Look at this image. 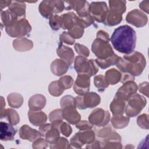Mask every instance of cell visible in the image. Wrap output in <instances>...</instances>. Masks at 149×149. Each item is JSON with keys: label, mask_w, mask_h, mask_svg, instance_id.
Listing matches in <instances>:
<instances>
[{"label": "cell", "mask_w": 149, "mask_h": 149, "mask_svg": "<svg viewBox=\"0 0 149 149\" xmlns=\"http://www.w3.org/2000/svg\"><path fill=\"white\" fill-rule=\"evenodd\" d=\"M110 120V113L108 111L101 108L94 109L88 116V121L96 126H103L108 124Z\"/></svg>", "instance_id": "8fae6325"}, {"label": "cell", "mask_w": 149, "mask_h": 149, "mask_svg": "<svg viewBox=\"0 0 149 149\" xmlns=\"http://www.w3.org/2000/svg\"><path fill=\"white\" fill-rule=\"evenodd\" d=\"M58 129L59 130V132L65 137H69L72 132L71 126L68 123L63 121H62L58 125Z\"/></svg>", "instance_id": "7bdbcfd3"}, {"label": "cell", "mask_w": 149, "mask_h": 149, "mask_svg": "<svg viewBox=\"0 0 149 149\" xmlns=\"http://www.w3.org/2000/svg\"><path fill=\"white\" fill-rule=\"evenodd\" d=\"M28 117L30 123L36 126H39L45 123L47 120V115L40 111L29 110Z\"/></svg>", "instance_id": "7402d4cb"}, {"label": "cell", "mask_w": 149, "mask_h": 149, "mask_svg": "<svg viewBox=\"0 0 149 149\" xmlns=\"http://www.w3.org/2000/svg\"><path fill=\"white\" fill-rule=\"evenodd\" d=\"M49 19V24L52 30H58L61 27V16L57 15H54Z\"/></svg>", "instance_id": "ee69618b"}, {"label": "cell", "mask_w": 149, "mask_h": 149, "mask_svg": "<svg viewBox=\"0 0 149 149\" xmlns=\"http://www.w3.org/2000/svg\"><path fill=\"white\" fill-rule=\"evenodd\" d=\"M12 3L11 1H0V9L2 12V9L8 6H9Z\"/></svg>", "instance_id": "94428289"}, {"label": "cell", "mask_w": 149, "mask_h": 149, "mask_svg": "<svg viewBox=\"0 0 149 149\" xmlns=\"http://www.w3.org/2000/svg\"><path fill=\"white\" fill-rule=\"evenodd\" d=\"M95 134L100 139H104L108 136L112 132V129L109 125L103 126H96L94 127Z\"/></svg>", "instance_id": "8d00e7d4"}, {"label": "cell", "mask_w": 149, "mask_h": 149, "mask_svg": "<svg viewBox=\"0 0 149 149\" xmlns=\"http://www.w3.org/2000/svg\"><path fill=\"white\" fill-rule=\"evenodd\" d=\"M1 20L5 27H7L11 26L20 19L8 9L1 12Z\"/></svg>", "instance_id": "1f68e13d"}, {"label": "cell", "mask_w": 149, "mask_h": 149, "mask_svg": "<svg viewBox=\"0 0 149 149\" xmlns=\"http://www.w3.org/2000/svg\"><path fill=\"white\" fill-rule=\"evenodd\" d=\"M84 28L78 23L68 30V33L74 39L80 38L84 33Z\"/></svg>", "instance_id": "ab89813d"}, {"label": "cell", "mask_w": 149, "mask_h": 149, "mask_svg": "<svg viewBox=\"0 0 149 149\" xmlns=\"http://www.w3.org/2000/svg\"><path fill=\"white\" fill-rule=\"evenodd\" d=\"M91 50L98 59H104L112 56L115 53L109 42L96 38L91 45Z\"/></svg>", "instance_id": "52a82bcc"}, {"label": "cell", "mask_w": 149, "mask_h": 149, "mask_svg": "<svg viewBox=\"0 0 149 149\" xmlns=\"http://www.w3.org/2000/svg\"><path fill=\"white\" fill-rule=\"evenodd\" d=\"M126 106V101L121 98L114 97L113 101L110 104V110L111 111L113 115H123L125 112Z\"/></svg>", "instance_id": "4316f807"}, {"label": "cell", "mask_w": 149, "mask_h": 149, "mask_svg": "<svg viewBox=\"0 0 149 149\" xmlns=\"http://www.w3.org/2000/svg\"><path fill=\"white\" fill-rule=\"evenodd\" d=\"M1 110H2L3 109V107L5 106V101H4V99L2 97H1Z\"/></svg>", "instance_id": "6125c7cd"}, {"label": "cell", "mask_w": 149, "mask_h": 149, "mask_svg": "<svg viewBox=\"0 0 149 149\" xmlns=\"http://www.w3.org/2000/svg\"><path fill=\"white\" fill-rule=\"evenodd\" d=\"M79 23L84 28H87L88 26L93 24L94 22V20L91 15L86 17H79L78 16Z\"/></svg>", "instance_id": "c3c4849f"}, {"label": "cell", "mask_w": 149, "mask_h": 149, "mask_svg": "<svg viewBox=\"0 0 149 149\" xmlns=\"http://www.w3.org/2000/svg\"><path fill=\"white\" fill-rule=\"evenodd\" d=\"M68 69L69 65L61 59H56L51 64V72L57 76H60L66 73Z\"/></svg>", "instance_id": "603a6c76"}, {"label": "cell", "mask_w": 149, "mask_h": 149, "mask_svg": "<svg viewBox=\"0 0 149 149\" xmlns=\"http://www.w3.org/2000/svg\"><path fill=\"white\" fill-rule=\"evenodd\" d=\"M90 9L91 16L99 23L104 22L109 11L105 2H93L90 5Z\"/></svg>", "instance_id": "30bf717a"}, {"label": "cell", "mask_w": 149, "mask_h": 149, "mask_svg": "<svg viewBox=\"0 0 149 149\" xmlns=\"http://www.w3.org/2000/svg\"><path fill=\"white\" fill-rule=\"evenodd\" d=\"M127 104L125 106V112L128 117L137 116L146 105V99L141 95L135 93L133 94L127 101Z\"/></svg>", "instance_id": "277c9868"}, {"label": "cell", "mask_w": 149, "mask_h": 149, "mask_svg": "<svg viewBox=\"0 0 149 149\" xmlns=\"http://www.w3.org/2000/svg\"><path fill=\"white\" fill-rule=\"evenodd\" d=\"M61 27L64 30H69L78 22V16L74 12H70L61 16Z\"/></svg>", "instance_id": "44dd1931"}, {"label": "cell", "mask_w": 149, "mask_h": 149, "mask_svg": "<svg viewBox=\"0 0 149 149\" xmlns=\"http://www.w3.org/2000/svg\"><path fill=\"white\" fill-rule=\"evenodd\" d=\"M19 134L21 139L27 140L31 142L42 137L40 131L32 129L27 125H24L20 128Z\"/></svg>", "instance_id": "ac0fdd59"}, {"label": "cell", "mask_w": 149, "mask_h": 149, "mask_svg": "<svg viewBox=\"0 0 149 149\" xmlns=\"http://www.w3.org/2000/svg\"><path fill=\"white\" fill-rule=\"evenodd\" d=\"M64 89L61 86L58 80L51 82L48 86V91L51 95L54 97L60 96L64 91Z\"/></svg>", "instance_id": "74e56055"}, {"label": "cell", "mask_w": 149, "mask_h": 149, "mask_svg": "<svg viewBox=\"0 0 149 149\" xmlns=\"http://www.w3.org/2000/svg\"><path fill=\"white\" fill-rule=\"evenodd\" d=\"M101 143L98 140H94L91 144H88L86 146V148H101Z\"/></svg>", "instance_id": "680465c9"}, {"label": "cell", "mask_w": 149, "mask_h": 149, "mask_svg": "<svg viewBox=\"0 0 149 149\" xmlns=\"http://www.w3.org/2000/svg\"><path fill=\"white\" fill-rule=\"evenodd\" d=\"M134 76H133V75L127 73H122V77L120 79V81L122 83L128 81H134Z\"/></svg>", "instance_id": "11a10c76"}, {"label": "cell", "mask_w": 149, "mask_h": 149, "mask_svg": "<svg viewBox=\"0 0 149 149\" xmlns=\"http://www.w3.org/2000/svg\"><path fill=\"white\" fill-rule=\"evenodd\" d=\"M60 105L62 108H63L66 107H69V106L76 107L74 98L72 95H65L63 97H62V99L61 100Z\"/></svg>", "instance_id": "f6af8a7d"}, {"label": "cell", "mask_w": 149, "mask_h": 149, "mask_svg": "<svg viewBox=\"0 0 149 149\" xmlns=\"http://www.w3.org/2000/svg\"><path fill=\"white\" fill-rule=\"evenodd\" d=\"M46 104V99L43 95L35 94L29 100V107L32 111H40L44 108Z\"/></svg>", "instance_id": "cb8c5ba5"}, {"label": "cell", "mask_w": 149, "mask_h": 149, "mask_svg": "<svg viewBox=\"0 0 149 149\" xmlns=\"http://www.w3.org/2000/svg\"><path fill=\"white\" fill-rule=\"evenodd\" d=\"M59 134L60 132L59 130L51 125V129L47 131L44 137H45V140L47 142L50 144H52L55 143L58 141L60 137Z\"/></svg>", "instance_id": "d590c367"}, {"label": "cell", "mask_w": 149, "mask_h": 149, "mask_svg": "<svg viewBox=\"0 0 149 149\" xmlns=\"http://www.w3.org/2000/svg\"><path fill=\"white\" fill-rule=\"evenodd\" d=\"M129 117L123 115H113L111 120L112 126L116 129H123L126 127L129 123Z\"/></svg>", "instance_id": "4dcf8cb0"}, {"label": "cell", "mask_w": 149, "mask_h": 149, "mask_svg": "<svg viewBox=\"0 0 149 149\" xmlns=\"http://www.w3.org/2000/svg\"><path fill=\"white\" fill-rule=\"evenodd\" d=\"M58 81L61 86L64 90H68L70 88L73 84V78L69 75H65L59 78Z\"/></svg>", "instance_id": "b9f144b4"}, {"label": "cell", "mask_w": 149, "mask_h": 149, "mask_svg": "<svg viewBox=\"0 0 149 149\" xmlns=\"http://www.w3.org/2000/svg\"><path fill=\"white\" fill-rule=\"evenodd\" d=\"M16 129L10 123L4 122L0 123V139L2 141H10L14 139Z\"/></svg>", "instance_id": "d6986e66"}, {"label": "cell", "mask_w": 149, "mask_h": 149, "mask_svg": "<svg viewBox=\"0 0 149 149\" xmlns=\"http://www.w3.org/2000/svg\"><path fill=\"white\" fill-rule=\"evenodd\" d=\"M74 68L78 74H85L89 77L96 74L99 70L94 59L88 60L86 57L81 55L75 58Z\"/></svg>", "instance_id": "3957f363"}, {"label": "cell", "mask_w": 149, "mask_h": 149, "mask_svg": "<svg viewBox=\"0 0 149 149\" xmlns=\"http://www.w3.org/2000/svg\"><path fill=\"white\" fill-rule=\"evenodd\" d=\"M6 33L12 37H23L31 31V26L25 19L17 20L11 26L5 27Z\"/></svg>", "instance_id": "ba28073f"}, {"label": "cell", "mask_w": 149, "mask_h": 149, "mask_svg": "<svg viewBox=\"0 0 149 149\" xmlns=\"http://www.w3.org/2000/svg\"><path fill=\"white\" fill-rule=\"evenodd\" d=\"M19 19L25 18L26 16V4L22 1H12L8 9Z\"/></svg>", "instance_id": "d4e9b609"}, {"label": "cell", "mask_w": 149, "mask_h": 149, "mask_svg": "<svg viewBox=\"0 0 149 149\" xmlns=\"http://www.w3.org/2000/svg\"><path fill=\"white\" fill-rule=\"evenodd\" d=\"M65 10H74L79 17H86L90 15V4L86 1H65Z\"/></svg>", "instance_id": "7c38bea8"}, {"label": "cell", "mask_w": 149, "mask_h": 149, "mask_svg": "<svg viewBox=\"0 0 149 149\" xmlns=\"http://www.w3.org/2000/svg\"><path fill=\"white\" fill-rule=\"evenodd\" d=\"M90 77L85 74H78L74 83V91L80 95H84L89 92L90 86Z\"/></svg>", "instance_id": "9a60e30c"}, {"label": "cell", "mask_w": 149, "mask_h": 149, "mask_svg": "<svg viewBox=\"0 0 149 149\" xmlns=\"http://www.w3.org/2000/svg\"><path fill=\"white\" fill-rule=\"evenodd\" d=\"M47 141L43 138H38L33 141L32 147L33 148H45L48 147Z\"/></svg>", "instance_id": "816d5d0a"}, {"label": "cell", "mask_w": 149, "mask_h": 149, "mask_svg": "<svg viewBox=\"0 0 149 149\" xmlns=\"http://www.w3.org/2000/svg\"><path fill=\"white\" fill-rule=\"evenodd\" d=\"M12 45L13 48L19 52H25L33 47V42L24 37H19L14 40Z\"/></svg>", "instance_id": "484cf974"}, {"label": "cell", "mask_w": 149, "mask_h": 149, "mask_svg": "<svg viewBox=\"0 0 149 149\" xmlns=\"http://www.w3.org/2000/svg\"><path fill=\"white\" fill-rule=\"evenodd\" d=\"M56 53L59 58L65 61L69 66L72 64L74 61V54L71 48L64 45L62 43L60 42L56 49Z\"/></svg>", "instance_id": "ffe728a7"}, {"label": "cell", "mask_w": 149, "mask_h": 149, "mask_svg": "<svg viewBox=\"0 0 149 149\" xmlns=\"http://www.w3.org/2000/svg\"><path fill=\"white\" fill-rule=\"evenodd\" d=\"M59 41L61 43H65L68 45H73L74 44L75 39L73 38L68 32L64 31L60 35Z\"/></svg>", "instance_id": "7dc6e473"}, {"label": "cell", "mask_w": 149, "mask_h": 149, "mask_svg": "<svg viewBox=\"0 0 149 149\" xmlns=\"http://www.w3.org/2000/svg\"><path fill=\"white\" fill-rule=\"evenodd\" d=\"M118 57V55L114 54L112 56L104 59L97 58L95 59V61L98 66L102 69H105L111 66L115 65Z\"/></svg>", "instance_id": "836d02e7"}, {"label": "cell", "mask_w": 149, "mask_h": 149, "mask_svg": "<svg viewBox=\"0 0 149 149\" xmlns=\"http://www.w3.org/2000/svg\"><path fill=\"white\" fill-rule=\"evenodd\" d=\"M101 148H122L121 137L120 135L112 131L111 134L107 137L102 139Z\"/></svg>", "instance_id": "2e32d148"}, {"label": "cell", "mask_w": 149, "mask_h": 149, "mask_svg": "<svg viewBox=\"0 0 149 149\" xmlns=\"http://www.w3.org/2000/svg\"><path fill=\"white\" fill-rule=\"evenodd\" d=\"M104 77L109 84L115 85L120 81L122 73L115 68H112L105 72Z\"/></svg>", "instance_id": "f546056e"}, {"label": "cell", "mask_w": 149, "mask_h": 149, "mask_svg": "<svg viewBox=\"0 0 149 149\" xmlns=\"http://www.w3.org/2000/svg\"><path fill=\"white\" fill-rule=\"evenodd\" d=\"M94 83L95 86L97 88L98 91L100 92L104 91V90L109 86V84L106 81L104 76L101 74L94 77Z\"/></svg>", "instance_id": "f35d334b"}, {"label": "cell", "mask_w": 149, "mask_h": 149, "mask_svg": "<svg viewBox=\"0 0 149 149\" xmlns=\"http://www.w3.org/2000/svg\"><path fill=\"white\" fill-rule=\"evenodd\" d=\"M137 123L139 127L144 129H148V115L143 113L138 116L137 119Z\"/></svg>", "instance_id": "bcb514c9"}, {"label": "cell", "mask_w": 149, "mask_h": 149, "mask_svg": "<svg viewBox=\"0 0 149 149\" xmlns=\"http://www.w3.org/2000/svg\"><path fill=\"white\" fill-rule=\"evenodd\" d=\"M95 132L90 130H80L76 133L70 139V144L77 148H81L84 144H89L95 139Z\"/></svg>", "instance_id": "9c48e42d"}, {"label": "cell", "mask_w": 149, "mask_h": 149, "mask_svg": "<svg viewBox=\"0 0 149 149\" xmlns=\"http://www.w3.org/2000/svg\"><path fill=\"white\" fill-rule=\"evenodd\" d=\"M51 127V124L50 123H46V124H42L41 125V126L39 127V131L42 134V136H45V134L47 132L48 130H49Z\"/></svg>", "instance_id": "6f0895ef"}, {"label": "cell", "mask_w": 149, "mask_h": 149, "mask_svg": "<svg viewBox=\"0 0 149 149\" xmlns=\"http://www.w3.org/2000/svg\"><path fill=\"white\" fill-rule=\"evenodd\" d=\"M64 1H42L39 5L38 10L45 18L49 19L54 14L62 12L65 9Z\"/></svg>", "instance_id": "5b68a950"}, {"label": "cell", "mask_w": 149, "mask_h": 149, "mask_svg": "<svg viewBox=\"0 0 149 149\" xmlns=\"http://www.w3.org/2000/svg\"><path fill=\"white\" fill-rule=\"evenodd\" d=\"M74 100L76 107L79 109L96 107L101 102L100 96L95 92H88L84 95H79Z\"/></svg>", "instance_id": "8992f818"}, {"label": "cell", "mask_w": 149, "mask_h": 149, "mask_svg": "<svg viewBox=\"0 0 149 149\" xmlns=\"http://www.w3.org/2000/svg\"><path fill=\"white\" fill-rule=\"evenodd\" d=\"M74 48L76 52L80 55L85 57L88 56L90 54V51L89 49L85 45L79 43H76L74 44Z\"/></svg>", "instance_id": "681fc988"}, {"label": "cell", "mask_w": 149, "mask_h": 149, "mask_svg": "<svg viewBox=\"0 0 149 149\" xmlns=\"http://www.w3.org/2000/svg\"><path fill=\"white\" fill-rule=\"evenodd\" d=\"M97 38L102 39L106 41H109V37L107 33L103 30H100L97 33Z\"/></svg>", "instance_id": "9f6ffc18"}, {"label": "cell", "mask_w": 149, "mask_h": 149, "mask_svg": "<svg viewBox=\"0 0 149 149\" xmlns=\"http://www.w3.org/2000/svg\"><path fill=\"white\" fill-rule=\"evenodd\" d=\"M6 118L9 122L12 125H16L19 123L20 118L17 112L11 108L1 110V118Z\"/></svg>", "instance_id": "83f0119b"}, {"label": "cell", "mask_w": 149, "mask_h": 149, "mask_svg": "<svg viewBox=\"0 0 149 149\" xmlns=\"http://www.w3.org/2000/svg\"><path fill=\"white\" fill-rule=\"evenodd\" d=\"M126 3L125 1H109V10L122 15L126 11Z\"/></svg>", "instance_id": "e575fe53"}, {"label": "cell", "mask_w": 149, "mask_h": 149, "mask_svg": "<svg viewBox=\"0 0 149 149\" xmlns=\"http://www.w3.org/2000/svg\"><path fill=\"white\" fill-rule=\"evenodd\" d=\"M62 109H56L52 111L49 114V120L51 122L56 120H63Z\"/></svg>", "instance_id": "f907efd6"}, {"label": "cell", "mask_w": 149, "mask_h": 149, "mask_svg": "<svg viewBox=\"0 0 149 149\" xmlns=\"http://www.w3.org/2000/svg\"><path fill=\"white\" fill-rule=\"evenodd\" d=\"M139 92L145 95L146 97H148V83L147 81L140 83L139 86Z\"/></svg>", "instance_id": "db71d44e"}, {"label": "cell", "mask_w": 149, "mask_h": 149, "mask_svg": "<svg viewBox=\"0 0 149 149\" xmlns=\"http://www.w3.org/2000/svg\"><path fill=\"white\" fill-rule=\"evenodd\" d=\"M76 108L74 106H69L62 108L63 118L72 125H76L81 119V116Z\"/></svg>", "instance_id": "e0dca14e"}, {"label": "cell", "mask_w": 149, "mask_h": 149, "mask_svg": "<svg viewBox=\"0 0 149 149\" xmlns=\"http://www.w3.org/2000/svg\"><path fill=\"white\" fill-rule=\"evenodd\" d=\"M148 3L149 2L148 1H142L139 5V7L141 8V9L146 12L147 13H148Z\"/></svg>", "instance_id": "91938a15"}, {"label": "cell", "mask_w": 149, "mask_h": 149, "mask_svg": "<svg viewBox=\"0 0 149 149\" xmlns=\"http://www.w3.org/2000/svg\"><path fill=\"white\" fill-rule=\"evenodd\" d=\"M111 41L117 51L126 55L130 54L134 51L136 47V31L128 25L120 26L114 30Z\"/></svg>", "instance_id": "6da1fadb"}, {"label": "cell", "mask_w": 149, "mask_h": 149, "mask_svg": "<svg viewBox=\"0 0 149 149\" xmlns=\"http://www.w3.org/2000/svg\"><path fill=\"white\" fill-rule=\"evenodd\" d=\"M122 20V15L116 12L111 10L107 13L106 18L103 22L105 25L108 26H113L119 24Z\"/></svg>", "instance_id": "f1b7e54d"}, {"label": "cell", "mask_w": 149, "mask_h": 149, "mask_svg": "<svg viewBox=\"0 0 149 149\" xmlns=\"http://www.w3.org/2000/svg\"><path fill=\"white\" fill-rule=\"evenodd\" d=\"M93 125H92L89 121L87 120H80L76 124V127L80 130H86L92 129Z\"/></svg>", "instance_id": "f5cc1de1"}, {"label": "cell", "mask_w": 149, "mask_h": 149, "mask_svg": "<svg viewBox=\"0 0 149 149\" xmlns=\"http://www.w3.org/2000/svg\"><path fill=\"white\" fill-rule=\"evenodd\" d=\"M126 20L127 23L137 27H142L147 24L148 17L142 11L135 9L127 13Z\"/></svg>", "instance_id": "4fadbf2b"}, {"label": "cell", "mask_w": 149, "mask_h": 149, "mask_svg": "<svg viewBox=\"0 0 149 149\" xmlns=\"http://www.w3.org/2000/svg\"><path fill=\"white\" fill-rule=\"evenodd\" d=\"M49 147L51 148H70V144L69 141L65 137H61L58 140V141L54 143L50 144Z\"/></svg>", "instance_id": "60d3db41"}, {"label": "cell", "mask_w": 149, "mask_h": 149, "mask_svg": "<svg viewBox=\"0 0 149 149\" xmlns=\"http://www.w3.org/2000/svg\"><path fill=\"white\" fill-rule=\"evenodd\" d=\"M138 87L134 81H128L123 83L115 94L116 97L121 98L126 102L134 94L136 93Z\"/></svg>", "instance_id": "5bb4252c"}, {"label": "cell", "mask_w": 149, "mask_h": 149, "mask_svg": "<svg viewBox=\"0 0 149 149\" xmlns=\"http://www.w3.org/2000/svg\"><path fill=\"white\" fill-rule=\"evenodd\" d=\"M116 67L122 73H127L133 76L140 75L146 65L144 55L137 52L125 55L123 58L118 57L115 63Z\"/></svg>", "instance_id": "7a4b0ae2"}, {"label": "cell", "mask_w": 149, "mask_h": 149, "mask_svg": "<svg viewBox=\"0 0 149 149\" xmlns=\"http://www.w3.org/2000/svg\"><path fill=\"white\" fill-rule=\"evenodd\" d=\"M7 100L9 105L14 108H20L23 102V98L19 93H11L8 95Z\"/></svg>", "instance_id": "d6a6232c"}]
</instances>
